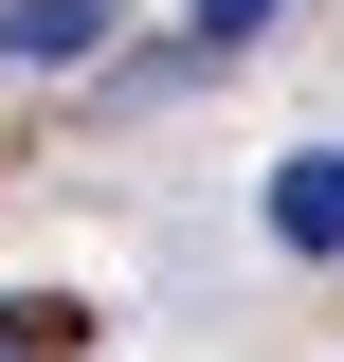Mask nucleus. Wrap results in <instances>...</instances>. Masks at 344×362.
<instances>
[{
    "mask_svg": "<svg viewBox=\"0 0 344 362\" xmlns=\"http://www.w3.org/2000/svg\"><path fill=\"white\" fill-rule=\"evenodd\" d=\"M73 344H91V326L55 308V290H0V362H73Z\"/></svg>",
    "mask_w": 344,
    "mask_h": 362,
    "instance_id": "20e7f679",
    "label": "nucleus"
},
{
    "mask_svg": "<svg viewBox=\"0 0 344 362\" xmlns=\"http://www.w3.org/2000/svg\"><path fill=\"white\" fill-rule=\"evenodd\" d=\"M272 37V0H181V54H145L127 90H181V73H217V54H254Z\"/></svg>",
    "mask_w": 344,
    "mask_h": 362,
    "instance_id": "7ed1b4c3",
    "label": "nucleus"
},
{
    "mask_svg": "<svg viewBox=\"0 0 344 362\" xmlns=\"http://www.w3.org/2000/svg\"><path fill=\"white\" fill-rule=\"evenodd\" d=\"M109 54V0H0V73H91Z\"/></svg>",
    "mask_w": 344,
    "mask_h": 362,
    "instance_id": "f03ea898",
    "label": "nucleus"
},
{
    "mask_svg": "<svg viewBox=\"0 0 344 362\" xmlns=\"http://www.w3.org/2000/svg\"><path fill=\"white\" fill-rule=\"evenodd\" d=\"M272 254L344 272V145H290V163H272Z\"/></svg>",
    "mask_w": 344,
    "mask_h": 362,
    "instance_id": "f257e3e1",
    "label": "nucleus"
}]
</instances>
